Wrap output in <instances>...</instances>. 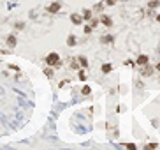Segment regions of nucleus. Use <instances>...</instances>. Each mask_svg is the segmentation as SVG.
I'll list each match as a JSON object with an SVG mask.
<instances>
[{"instance_id":"23","label":"nucleus","mask_w":160,"mask_h":150,"mask_svg":"<svg viewBox=\"0 0 160 150\" xmlns=\"http://www.w3.org/2000/svg\"><path fill=\"white\" fill-rule=\"evenodd\" d=\"M157 21H158V23H160V14H158V16H157Z\"/></svg>"},{"instance_id":"3","label":"nucleus","mask_w":160,"mask_h":150,"mask_svg":"<svg viewBox=\"0 0 160 150\" xmlns=\"http://www.w3.org/2000/svg\"><path fill=\"white\" fill-rule=\"evenodd\" d=\"M60 9H62V4H60V2H53V4L48 7V11L51 13V14H55V13H58Z\"/></svg>"},{"instance_id":"21","label":"nucleus","mask_w":160,"mask_h":150,"mask_svg":"<svg viewBox=\"0 0 160 150\" xmlns=\"http://www.w3.org/2000/svg\"><path fill=\"white\" fill-rule=\"evenodd\" d=\"M125 65H128V67H134L136 64H134L132 60H125Z\"/></svg>"},{"instance_id":"10","label":"nucleus","mask_w":160,"mask_h":150,"mask_svg":"<svg viewBox=\"0 0 160 150\" xmlns=\"http://www.w3.org/2000/svg\"><path fill=\"white\" fill-rule=\"evenodd\" d=\"M111 71H113V65L111 64H104V65H102V72H104V74H109Z\"/></svg>"},{"instance_id":"13","label":"nucleus","mask_w":160,"mask_h":150,"mask_svg":"<svg viewBox=\"0 0 160 150\" xmlns=\"http://www.w3.org/2000/svg\"><path fill=\"white\" fill-rule=\"evenodd\" d=\"M76 44V36H69V39H67V46H74Z\"/></svg>"},{"instance_id":"1","label":"nucleus","mask_w":160,"mask_h":150,"mask_svg":"<svg viewBox=\"0 0 160 150\" xmlns=\"http://www.w3.org/2000/svg\"><path fill=\"white\" fill-rule=\"evenodd\" d=\"M46 64H48L49 67H60V65H62V58H60V55H58L56 51H51L48 57H46Z\"/></svg>"},{"instance_id":"20","label":"nucleus","mask_w":160,"mask_h":150,"mask_svg":"<svg viewBox=\"0 0 160 150\" xmlns=\"http://www.w3.org/2000/svg\"><path fill=\"white\" fill-rule=\"evenodd\" d=\"M116 2H118V0H106V4H107V6H114Z\"/></svg>"},{"instance_id":"17","label":"nucleus","mask_w":160,"mask_h":150,"mask_svg":"<svg viewBox=\"0 0 160 150\" xmlns=\"http://www.w3.org/2000/svg\"><path fill=\"white\" fill-rule=\"evenodd\" d=\"M123 147H127V148H130V150H136V145H134V143H125Z\"/></svg>"},{"instance_id":"9","label":"nucleus","mask_w":160,"mask_h":150,"mask_svg":"<svg viewBox=\"0 0 160 150\" xmlns=\"http://www.w3.org/2000/svg\"><path fill=\"white\" fill-rule=\"evenodd\" d=\"M148 7H150V9L160 7V0H151V2H148Z\"/></svg>"},{"instance_id":"16","label":"nucleus","mask_w":160,"mask_h":150,"mask_svg":"<svg viewBox=\"0 0 160 150\" xmlns=\"http://www.w3.org/2000/svg\"><path fill=\"white\" fill-rule=\"evenodd\" d=\"M83 94H84V95L91 94V88H90V87H83Z\"/></svg>"},{"instance_id":"11","label":"nucleus","mask_w":160,"mask_h":150,"mask_svg":"<svg viewBox=\"0 0 160 150\" xmlns=\"http://www.w3.org/2000/svg\"><path fill=\"white\" fill-rule=\"evenodd\" d=\"M113 41H114V37L113 36H104L102 37V43L104 44H109V43H113Z\"/></svg>"},{"instance_id":"22","label":"nucleus","mask_w":160,"mask_h":150,"mask_svg":"<svg viewBox=\"0 0 160 150\" xmlns=\"http://www.w3.org/2000/svg\"><path fill=\"white\" fill-rule=\"evenodd\" d=\"M155 69H157V71L160 72V62H158V64H157V65H155Z\"/></svg>"},{"instance_id":"4","label":"nucleus","mask_w":160,"mask_h":150,"mask_svg":"<svg viewBox=\"0 0 160 150\" xmlns=\"http://www.w3.org/2000/svg\"><path fill=\"white\" fill-rule=\"evenodd\" d=\"M7 46H9V48H16V46H18V37L7 36Z\"/></svg>"},{"instance_id":"24","label":"nucleus","mask_w":160,"mask_h":150,"mask_svg":"<svg viewBox=\"0 0 160 150\" xmlns=\"http://www.w3.org/2000/svg\"><path fill=\"white\" fill-rule=\"evenodd\" d=\"M158 53H160V50H158Z\"/></svg>"},{"instance_id":"5","label":"nucleus","mask_w":160,"mask_h":150,"mask_svg":"<svg viewBox=\"0 0 160 150\" xmlns=\"http://www.w3.org/2000/svg\"><path fill=\"white\" fill-rule=\"evenodd\" d=\"M148 62H150V57H148V55H139L137 60H136L137 65H144V64H148Z\"/></svg>"},{"instance_id":"19","label":"nucleus","mask_w":160,"mask_h":150,"mask_svg":"<svg viewBox=\"0 0 160 150\" xmlns=\"http://www.w3.org/2000/svg\"><path fill=\"white\" fill-rule=\"evenodd\" d=\"M91 29H93V27H91V25H90V27H88V25H86V27H84V34H90V32H91Z\"/></svg>"},{"instance_id":"7","label":"nucleus","mask_w":160,"mask_h":150,"mask_svg":"<svg viewBox=\"0 0 160 150\" xmlns=\"http://www.w3.org/2000/svg\"><path fill=\"white\" fill-rule=\"evenodd\" d=\"M100 23H102V25H106V27H111V25H113V20L109 18V16L102 14V16H100Z\"/></svg>"},{"instance_id":"18","label":"nucleus","mask_w":160,"mask_h":150,"mask_svg":"<svg viewBox=\"0 0 160 150\" xmlns=\"http://www.w3.org/2000/svg\"><path fill=\"white\" fill-rule=\"evenodd\" d=\"M44 72H46L48 76H53V69H51V67H48V69H44Z\"/></svg>"},{"instance_id":"15","label":"nucleus","mask_w":160,"mask_h":150,"mask_svg":"<svg viewBox=\"0 0 160 150\" xmlns=\"http://www.w3.org/2000/svg\"><path fill=\"white\" fill-rule=\"evenodd\" d=\"M70 67H72V69H79V65H77V58H72V60H70Z\"/></svg>"},{"instance_id":"12","label":"nucleus","mask_w":160,"mask_h":150,"mask_svg":"<svg viewBox=\"0 0 160 150\" xmlns=\"http://www.w3.org/2000/svg\"><path fill=\"white\" fill-rule=\"evenodd\" d=\"M83 18L84 20H91V11L90 9H84L83 11Z\"/></svg>"},{"instance_id":"2","label":"nucleus","mask_w":160,"mask_h":150,"mask_svg":"<svg viewBox=\"0 0 160 150\" xmlns=\"http://www.w3.org/2000/svg\"><path fill=\"white\" fill-rule=\"evenodd\" d=\"M141 74H143V76H151V74H153V67L148 65V64L141 65Z\"/></svg>"},{"instance_id":"14","label":"nucleus","mask_w":160,"mask_h":150,"mask_svg":"<svg viewBox=\"0 0 160 150\" xmlns=\"http://www.w3.org/2000/svg\"><path fill=\"white\" fill-rule=\"evenodd\" d=\"M77 78L81 79V81H86V72H84V71H79V72H77Z\"/></svg>"},{"instance_id":"6","label":"nucleus","mask_w":160,"mask_h":150,"mask_svg":"<svg viewBox=\"0 0 160 150\" xmlns=\"http://www.w3.org/2000/svg\"><path fill=\"white\" fill-rule=\"evenodd\" d=\"M70 20H72V23H74V25H81V23H83V16L74 14V13H72V14H70Z\"/></svg>"},{"instance_id":"8","label":"nucleus","mask_w":160,"mask_h":150,"mask_svg":"<svg viewBox=\"0 0 160 150\" xmlns=\"http://www.w3.org/2000/svg\"><path fill=\"white\" fill-rule=\"evenodd\" d=\"M77 64H79V67H88V60H86V57H77Z\"/></svg>"}]
</instances>
